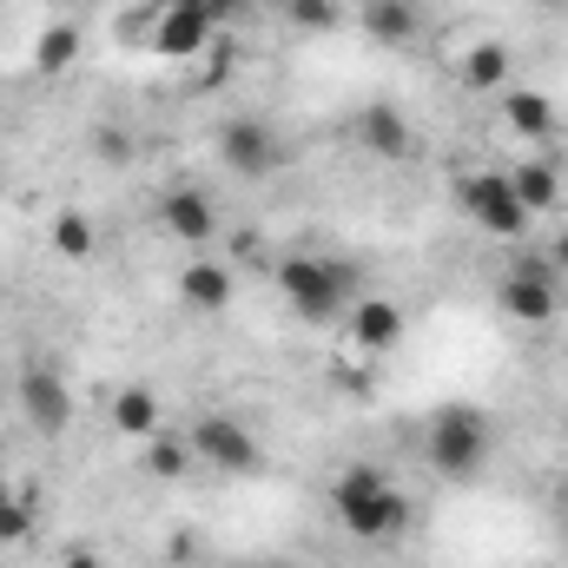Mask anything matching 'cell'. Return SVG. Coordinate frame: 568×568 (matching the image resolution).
Segmentation results:
<instances>
[{"instance_id": "31", "label": "cell", "mask_w": 568, "mask_h": 568, "mask_svg": "<svg viewBox=\"0 0 568 568\" xmlns=\"http://www.w3.org/2000/svg\"><path fill=\"white\" fill-rule=\"evenodd\" d=\"M0 404H7V397H0Z\"/></svg>"}, {"instance_id": "10", "label": "cell", "mask_w": 568, "mask_h": 568, "mask_svg": "<svg viewBox=\"0 0 568 568\" xmlns=\"http://www.w3.org/2000/svg\"><path fill=\"white\" fill-rule=\"evenodd\" d=\"M159 225H165L172 245H212L219 239V205H212V192H199V185L179 179L159 199Z\"/></svg>"}, {"instance_id": "30", "label": "cell", "mask_w": 568, "mask_h": 568, "mask_svg": "<svg viewBox=\"0 0 568 568\" xmlns=\"http://www.w3.org/2000/svg\"><path fill=\"white\" fill-rule=\"evenodd\" d=\"M549 7H568V0H549Z\"/></svg>"}, {"instance_id": "12", "label": "cell", "mask_w": 568, "mask_h": 568, "mask_svg": "<svg viewBox=\"0 0 568 568\" xmlns=\"http://www.w3.org/2000/svg\"><path fill=\"white\" fill-rule=\"evenodd\" d=\"M179 297H185L192 311L219 317V311H232V304H239V272H232V265H219V258H192V265L179 272Z\"/></svg>"}, {"instance_id": "5", "label": "cell", "mask_w": 568, "mask_h": 568, "mask_svg": "<svg viewBox=\"0 0 568 568\" xmlns=\"http://www.w3.org/2000/svg\"><path fill=\"white\" fill-rule=\"evenodd\" d=\"M212 152H219V165L232 172V179H245V185H258V179H272L284 165V140L272 120H258V113H232V120H219V133H212Z\"/></svg>"}, {"instance_id": "13", "label": "cell", "mask_w": 568, "mask_h": 568, "mask_svg": "<svg viewBox=\"0 0 568 568\" xmlns=\"http://www.w3.org/2000/svg\"><path fill=\"white\" fill-rule=\"evenodd\" d=\"M503 126L516 133V140H556V100L549 93H536V87H509L503 93Z\"/></svg>"}, {"instance_id": "29", "label": "cell", "mask_w": 568, "mask_h": 568, "mask_svg": "<svg viewBox=\"0 0 568 568\" xmlns=\"http://www.w3.org/2000/svg\"><path fill=\"white\" fill-rule=\"evenodd\" d=\"M13 496H20V489H13V483H7V469H0V509H7Z\"/></svg>"}, {"instance_id": "19", "label": "cell", "mask_w": 568, "mask_h": 568, "mask_svg": "<svg viewBox=\"0 0 568 568\" xmlns=\"http://www.w3.org/2000/svg\"><path fill=\"white\" fill-rule=\"evenodd\" d=\"M463 87H469V93L509 87V47H503V40H476V47L463 53Z\"/></svg>"}, {"instance_id": "17", "label": "cell", "mask_w": 568, "mask_h": 568, "mask_svg": "<svg viewBox=\"0 0 568 568\" xmlns=\"http://www.w3.org/2000/svg\"><path fill=\"white\" fill-rule=\"evenodd\" d=\"M140 449H145V469H152V476H165V483H179V476H192V469H199V456H192V436H185V429H152Z\"/></svg>"}, {"instance_id": "18", "label": "cell", "mask_w": 568, "mask_h": 568, "mask_svg": "<svg viewBox=\"0 0 568 568\" xmlns=\"http://www.w3.org/2000/svg\"><path fill=\"white\" fill-rule=\"evenodd\" d=\"M73 60H80V20H53V27L33 40V73H40V80H60Z\"/></svg>"}, {"instance_id": "24", "label": "cell", "mask_w": 568, "mask_h": 568, "mask_svg": "<svg viewBox=\"0 0 568 568\" xmlns=\"http://www.w3.org/2000/svg\"><path fill=\"white\" fill-rule=\"evenodd\" d=\"M60 568H106V562H100V549H93V542H67Z\"/></svg>"}, {"instance_id": "1", "label": "cell", "mask_w": 568, "mask_h": 568, "mask_svg": "<svg viewBox=\"0 0 568 568\" xmlns=\"http://www.w3.org/2000/svg\"><path fill=\"white\" fill-rule=\"evenodd\" d=\"M331 516H337V529L351 542H397L410 529V496L384 469L351 463V469L331 476Z\"/></svg>"}, {"instance_id": "21", "label": "cell", "mask_w": 568, "mask_h": 568, "mask_svg": "<svg viewBox=\"0 0 568 568\" xmlns=\"http://www.w3.org/2000/svg\"><path fill=\"white\" fill-rule=\"evenodd\" d=\"M53 252L60 258H87L93 252V219L87 212H60L53 219Z\"/></svg>"}, {"instance_id": "23", "label": "cell", "mask_w": 568, "mask_h": 568, "mask_svg": "<svg viewBox=\"0 0 568 568\" xmlns=\"http://www.w3.org/2000/svg\"><path fill=\"white\" fill-rule=\"evenodd\" d=\"M284 20H297L304 33H331V27H337V7H331V0H297Z\"/></svg>"}, {"instance_id": "27", "label": "cell", "mask_w": 568, "mask_h": 568, "mask_svg": "<svg viewBox=\"0 0 568 568\" xmlns=\"http://www.w3.org/2000/svg\"><path fill=\"white\" fill-rule=\"evenodd\" d=\"M100 152H106V159H133V140H120V133H100Z\"/></svg>"}, {"instance_id": "26", "label": "cell", "mask_w": 568, "mask_h": 568, "mask_svg": "<svg viewBox=\"0 0 568 568\" xmlns=\"http://www.w3.org/2000/svg\"><path fill=\"white\" fill-rule=\"evenodd\" d=\"M549 265H556V272L568 278V225L556 232V239H549Z\"/></svg>"}, {"instance_id": "14", "label": "cell", "mask_w": 568, "mask_h": 568, "mask_svg": "<svg viewBox=\"0 0 568 568\" xmlns=\"http://www.w3.org/2000/svg\"><path fill=\"white\" fill-rule=\"evenodd\" d=\"M357 140L371 145V152H384V159H410L417 133H410V120L397 106H364L357 113Z\"/></svg>"}, {"instance_id": "25", "label": "cell", "mask_w": 568, "mask_h": 568, "mask_svg": "<svg viewBox=\"0 0 568 568\" xmlns=\"http://www.w3.org/2000/svg\"><path fill=\"white\" fill-rule=\"evenodd\" d=\"M245 7H252V0H205V13H212V20H219V27H225V20H239V13H245Z\"/></svg>"}, {"instance_id": "15", "label": "cell", "mask_w": 568, "mask_h": 568, "mask_svg": "<svg viewBox=\"0 0 568 568\" xmlns=\"http://www.w3.org/2000/svg\"><path fill=\"white\" fill-rule=\"evenodd\" d=\"M364 33H371L377 47H410V40L424 33V20H417L410 0H371V7H364Z\"/></svg>"}, {"instance_id": "2", "label": "cell", "mask_w": 568, "mask_h": 568, "mask_svg": "<svg viewBox=\"0 0 568 568\" xmlns=\"http://www.w3.org/2000/svg\"><path fill=\"white\" fill-rule=\"evenodd\" d=\"M278 291L304 324H337L357 304V265L324 258V252H291L278 258Z\"/></svg>"}, {"instance_id": "3", "label": "cell", "mask_w": 568, "mask_h": 568, "mask_svg": "<svg viewBox=\"0 0 568 568\" xmlns=\"http://www.w3.org/2000/svg\"><path fill=\"white\" fill-rule=\"evenodd\" d=\"M424 456L443 483H469L496 456V424L476 404H443V410H429V424H424Z\"/></svg>"}, {"instance_id": "11", "label": "cell", "mask_w": 568, "mask_h": 568, "mask_svg": "<svg viewBox=\"0 0 568 568\" xmlns=\"http://www.w3.org/2000/svg\"><path fill=\"white\" fill-rule=\"evenodd\" d=\"M344 331H351L357 351L384 357V351L404 344V304H390V297H357V304L344 311Z\"/></svg>"}, {"instance_id": "22", "label": "cell", "mask_w": 568, "mask_h": 568, "mask_svg": "<svg viewBox=\"0 0 568 568\" xmlns=\"http://www.w3.org/2000/svg\"><path fill=\"white\" fill-rule=\"evenodd\" d=\"M27 536H33V503H27V496H13V503L0 509V549H20Z\"/></svg>"}, {"instance_id": "20", "label": "cell", "mask_w": 568, "mask_h": 568, "mask_svg": "<svg viewBox=\"0 0 568 568\" xmlns=\"http://www.w3.org/2000/svg\"><path fill=\"white\" fill-rule=\"evenodd\" d=\"M113 424L126 443H145L152 429H159V397H152V384H126L120 397H113Z\"/></svg>"}, {"instance_id": "7", "label": "cell", "mask_w": 568, "mask_h": 568, "mask_svg": "<svg viewBox=\"0 0 568 568\" xmlns=\"http://www.w3.org/2000/svg\"><path fill=\"white\" fill-rule=\"evenodd\" d=\"M13 404H20V417L33 436H67L73 429V384L53 371V364H27L20 371V384H13Z\"/></svg>"}, {"instance_id": "16", "label": "cell", "mask_w": 568, "mask_h": 568, "mask_svg": "<svg viewBox=\"0 0 568 568\" xmlns=\"http://www.w3.org/2000/svg\"><path fill=\"white\" fill-rule=\"evenodd\" d=\"M509 185L523 192L529 212H556V205H562V172H556V159H523V165H509Z\"/></svg>"}, {"instance_id": "9", "label": "cell", "mask_w": 568, "mask_h": 568, "mask_svg": "<svg viewBox=\"0 0 568 568\" xmlns=\"http://www.w3.org/2000/svg\"><path fill=\"white\" fill-rule=\"evenodd\" d=\"M219 20L205 13V0H165L159 7V27H152V53L159 60H199L212 47Z\"/></svg>"}, {"instance_id": "28", "label": "cell", "mask_w": 568, "mask_h": 568, "mask_svg": "<svg viewBox=\"0 0 568 568\" xmlns=\"http://www.w3.org/2000/svg\"><path fill=\"white\" fill-rule=\"evenodd\" d=\"M252 7H265V13H291L297 0H252Z\"/></svg>"}, {"instance_id": "6", "label": "cell", "mask_w": 568, "mask_h": 568, "mask_svg": "<svg viewBox=\"0 0 568 568\" xmlns=\"http://www.w3.org/2000/svg\"><path fill=\"white\" fill-rule=\"evenodd\" d=\"M456 199H463L469 225H476V232H489V239H523V232H529V219H536V212L523 205V192L509 185V172H496V165L463 172Z\"/></svg>"}, {"instance_id": "8", "label": "cell", "mask_w": 568, "mask_h": 568, "mask_svg": "<svg viewBox=\"0 0 568 568\" xmlns=\"http://www.w3.org/2000/svg\"><path fill=\"white\" fill-rule=\"evenodd\" d=\"M185 436H192V456H199L205 469H219V476H252V469L265 463V443L239 424V417H219V410H212V417H199Z\"/></svg>"}, {"instance_id": "4", "label": "cell", "mask_w": 568, "mask_h": 568, "mask_svg": "<svg viewBox=\"0 0 568 568\" xmlns=\"http://www.w3.org/2000/svg\"><path fill=\"white\" fill-rule=\"evenodd\" d=\"M496 304L516 317V324H529V331H542V324H556L568 304V278L549 265V252L542 258H516L503 278H496Z\"/></svg>"}]
</instances>
